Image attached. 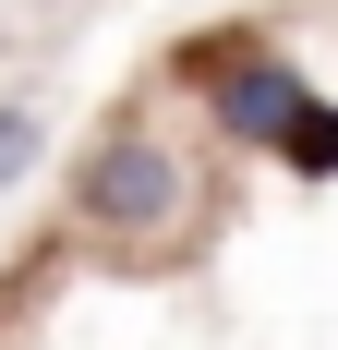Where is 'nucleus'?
Wrapping results in <instances>:
<instances>
[{
	"label": "nucleus",
	"mask_w": 338,
	"mask_h": 350,
	"mask_svg": "<svg viewBox=\"0 0 338 350\" xmlns=\"http://www.w3.org/2000/svg\"><path fill=\"white\" fill-rule=\"evenodd\" d=\"M194 217H205V181H194V157L157 121H109L85 145V170H73V242L121 254V266H169L194 242Z\"/></svg>",
	"instance_id": "nucleus-1"
},
{
	"label": "nucleus",
	"mask_w": 338,
	"mask_h": 350,
	"mask_svg": "<svg viewBox=\"0 0 338 350\" xmlns=\"http://www.w3.org/2000/svg\"><path fill=\"white\" fill-rule=\"evenodd\" d=\"M169 72L194 85L205 133L230 145V157H278V133H290V121H302V97H314V72L290 61V49H266L254 25H205V36H181V49H169Z\"/></svg>",
	"instance_id": "nucleus-2"
},
{
	"label": "nucleus",
	"mask_w": 338,
	"mask_h": 350,
	"mask_svg": "<svg viewBox=\"0 0 338 350\" xmlns=\"http://www.w3.org/2000/svg\"><path fill=\"white\" fill-rule=\"evenodd\" d=\"M278 170H290V181H338V97H326V85H314L302 121L278 133Z\"/></svg>",
	"instance_id": "nucleus-3"
},
{
	"label": "nucleus",
	"mask_w": 338,
	"mask_h": 350,
	"mask_svg": "<svg viewBox=\"0 0 338 350\" xmlns=\"http://www.w3.org/2000/svg\"><path fill=\"white\" fill-rule=\"evenodd\" d=\"M49 170V109L36 97H0V193H25Z\"/></svg>",
	"instance_id": "nucleus-4"
}]
</instances>
